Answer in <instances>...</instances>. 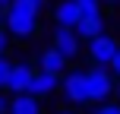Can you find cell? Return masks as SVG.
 <instances>
[{
    "instance_id": "1",
    "label": "cell",
    "mask_w": 120,
    "mask_h": 114,
    "mask_svg": "<svg viewBox=\"0 0 120 114\" xmlns=\"http://www.w3.org/2000/svg\"><path fill=\"white\" fill-rule=\"evenodd\" d=\"M3 29L13 38H35L38 35V10L29 0H10L3 6Z\"/></svg>"
},
{
    "instance_id": "2",
    "label": "cell",
    "mask_w": 120,
    "mask_h": 114,
    "mask_svg": "<svg viewBox=\"0 0 120 114\" xmlns=\"http://www.w3.org/2000/svg\"><path fill=\"white\" fill-rule=\"evenodd\" d=\"M85 92H89V105L111 102V95H114V76H111L108 67H95L92 63L85 70Z\"/></svg>"
},
{
    "instance_id": "3",
    "label": "cell",
    "mask_w": 120,
    "mask_h": 114,
    "mask_svg": "<svg viewBox=\"0 0 120 114\" xmlns=\"http://www.w3.org/2000/svg\"><path fill=\"white\" fill-rule=\"evenodd\" d=\"M89 60L95 67H111V60H114V54L120 51V41L114 35H108V32H101V35H95V38H89Z\"/></svg>"
},
{
    "instance_id": "4",
    "label": "cell",
    "mask_w": 120,
    "mask_h": 114,
    "mask_svg": "<svg viewBox=\"0 0 120 114\" xmlns=\"http://www.w3.org/2000/svg\"><path fill=\"white\" fill-rule=\"evenodd\" d=\"M60 89L70 105H89V92H85V70H70L60 76Z\"/></svg>"
},
{
    "instance_id": "5",
    "label": "cell",
    "mask_w": 120,
    "mask_h": 114,
    "mask_svg": "<svg viewBox=\"0 0 120 114\" xmlns=\"http://www.w3.org/2000/svg\"><path fill=\"white\" fill-rule=\"evenodd\" d=\"M51 48H54V51H60L66 60H76L79 54H82V41H79V35H76L73 29H63V25H57V29H54Z\"/></svg>"
},
{
    "instance_id": "6",
    "label": "cell",
    "mask_w": 120,
    "mask_h": 114,
    "mask_svg": "<svg viewBox=\"0 0 120 114\" xmlns=\"http://www.w3.org/2000/svg\"><path fill=\"white\" fill-rule=\"evenodd\" d=\"M32 76H35V67L29 63V60H19V63L10 67V76H6V92H13V95H22L25 89H29Z\"/></svg>"
},
{
    "instance_id": "7",
    "label": "cell",
    "mask_w": 120,
    "mask_h": 114,
    "mask_svg": "<svg viewBox=\"0 0 120 114\" xmlns=\"http://www.w3.org/2000/svg\"><path fill=\"white\" fill-rule=\"evenodd\" d=\"M104 22H108V19H104V13H82V16H79V22L73 25V32H76L79 35V41H89V38H95V35H101L104 32Z\"/></svg>"
},
{
    "instance_id": "8",
    "label": "cell",
    "mask_w": 120,
    "mask_h": 114,
    "mask_svg": "<svg viewBox=\"0 0 120 114\" xmlns=\"http://www.w3.org/2000/svg\"><path fill=\"white\" fill-rule=\"evenodd\" d=\"M60 89V76H54V73H44V70H35V76H32V83H29V95H35V98H48V95H54V92Z\"/></svg>"
},
{
    "instance_id": "9",
    "label": "cell",
    "mask_w": 120,
    "mask_h": 114,
    "mask_svg": "<svg viewBox=\"0 0 120 114\" xmlns=\"http://www.w3.org/2000/svg\"><path fill=\"white\" fill-rule=\"evenodd\" d=\"M70 67V60H66L60 51L54 48H44L41 54H38V70H44V73H54V76H63V70Z\"/></svg>"
},
{
    "instance_id": "10",
    "label": "cell",
    "mask_w": 120,
    "mask_h": 114,
    "mask_svg": "<svg viewBox=\"0 0 120 114\" xmlns=\"http://www.w3.org/2000/svg\"><path fill=\"white\" fill-rule=\"evenodd\" d=\"M79 16H82V10H79L76 0H60L54 6V19H57V25H63V29H73V25L79 22Z\"/></svg>"
},
{
    "instance_id": "11",
    "label": "cell",
    "mask_w": 120,
    "mask_h": 114,
    "mask_svg": "<svg viewBox=\"0 0 120 114\" xmlns=\"http://www.w3.org/2000/svg\"><path fill=\"white\" fill-rule=\"evenodd\" d=\"M6 114H41V98L29 95V92H22V95H13L10 98V108Z\"/></svg>"
},
{
    "instance_id": "12",
    "label": "cell",
    "mask_w": 120,
    "mask_h": 114,
    "mask_svg": "<svg viewBox=\"0 0 120 114\" xmlns=\"http://www.w3.org/2000/svg\"><path fill=\"white\" fill-rule=\"evenodd\" d=\"M10 67H13V60H6L3 54H0V92H6V76H10Z\"/></svg>"
},
{
    "instance_id": "13",
    "label": "cell",
    "mask_w": 120,
    "mask_h": 114,
    "mask_svg": "<svg viewBox=\"0 0 120 114\" xmlns=\"http://www.w3.org/2000/svg\"><path fill=\"white\" fill-rule=\"evenodd\" d=\"M95 114H120V105L117 102H101L95 108Z\"/></svg>"
},
{
    "instance_id": "14",
    "label": "cell",
    "mask_w": 120,
    "mask_h": 114,
    "mask_svg": "<svg viewBox=\"0 0 120 114\" xmlns=\"http://www.w3.org/2000/svg\"><path fill=\"white\" fill-rule=\"evenodd\" d=\"M76 3H79L82 13H101V3L98 0H76Z\"/></svg>"
},
{
    "instance_id": "15",
    "label": "cell",
    "mask_w": 120,
    "mask_h": 114,
    "mask_svg": "<svg viewBox=\"0 0 120 114\" xmlns=\"http://www.w3.org/2000/svg\"><path fill=\"white\" fill-rule=\"evenodd\" d=\"M111 70H114L111 76H117V79H120V51L114 54V60H111Z\"/></svg>"
},
{
    "instance_id": "16",
    "label": "cell",
    "mask_w": 120,
    "mask_h": 114,
    "mask_svg": "<svg viewBox=\"0 0 120 114\" xmlns=\"http://www.w3.org/2000/svg\"><path fill=\"white\" fill-rule=\"evenodd\" d=\"M6 48H10V35H6V29L0 32V54H6Z\"/></svg>"
},
{
    "instance_id": "17",
    "label": "cell",
    "mask_w": 120,
    "mask_h": 114,
    "mask_svg": "<svg viewBox=\"0 0 120 114\" xmlns=\"http://www.w3.org/2000/svg\"><path fill=\"white\" fill-rule=\"evenodd\" d=\"M6 108H10V98H6L3 92H0V114H6Z\"/></svg>"
},
{
    "instance_id": "18",
    "label": "cell",
    "mask_w": 120,
    "mask_h": 114,
    "mask_svg": "<svg viewBox=\"0 0 120 114\" xmlns=\"http://www.w3.org/2000/svg\"><path fill=\"white\" fill-rule=\"evenodd\" d=\"M101 6H111V10H120V0H98Z\"/></svg>"
},
{
    "instance_id": "19",
    "label": "cell",
    "mask_w": 120,
    "mask_h": 114,
    "mask_svg": "<svg viewBox=\"0 0 120 114\" xmlns=\"http://www.w3.org/2000/svg\"><path fill=\"white\" fill-rule=\"evenodd\" d=\"M29 3H32V6H35V10H38V13H41V10H44V6H48V0H29Z\"/></svg>"
},
{
    "instance_id": "20",
    "label": "cell",
    "mask_w": 120,
    "mask_h": 114,
    "mask_svg": "<svg viewBox=\"0 0 120 114\" xmlns=\"http://www.w3.org/2000/svg\"><path fill=\"white\" fill-rule=\"evenodd\" d=\"M114 98H117V105H120V79H114Z\"/></svg>"
},
{
    "instance_id": "21",
    "label": "cell",
    "mask_w": 120,
    "mask_h": 114,
    "mask_svg": "<svg viewBox=\"0 0 120 114\" xmlns=\"http://www.w3.org/2000/svg\"><path fill=\"white\" fill-rule=\"evenodd\" d=\"M57 114H76V111H70V108H60V111H57Z\"/></svg>"
},
{
    "instance_id": "22",
    "label": "cell",
    "mask_w": 120,
    "mask_h": 114,
    "mask_svg": "<svg viewBox=\"0 0 120 114\" xmlns=\"http://www.w3.org/2000/svg\"><path fill=\"white\" fill-rule=\"evenodd\" d=\"M0 32H3V10H0Z\"/></svg>"
},
{
    "instance_id": "23",
    "label": "cell",
    "mask_w": 120,
    "mask_h": 114,
    "mask_svg": "<svg viewBox=\"0 0 120 114\" xmlns=\"http://www.w3.org/2000/svg\"><path fill=\"white\" fill-rule=\"evenodd\" d=\"M6 3H10V0H0V10H3V6H6Z\"/></svg>"
}]
</instances>
